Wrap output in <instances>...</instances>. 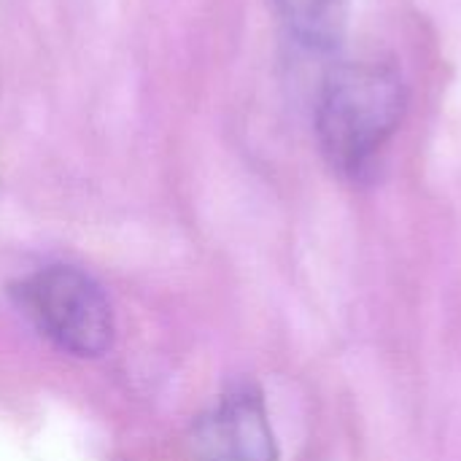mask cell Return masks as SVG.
Segmentation results:
<instances>
[{
  "label": "cell",
  "mask_w": 461,
  "mask_h": 461,
  "mask_svg": "<svg viewBox=\"0 0 461 461\" xmlns=\"http://www.w3.org/2000/svg\"><path fill=\"white\" fill-rule=\"evenodd\" d=\"M408 111V84L389 57L338 62L316 100V138L324 159L340 176L365 173L386 149Z\"/></svg>",
  "instance_id": "cell-1"
},
{
  "label": "cell",
  "mask_w": 461,
  "mask_h": 461,
  "mask_svg": "<svg viewBox=\"0 0 461 461\" xmlns=\"http://www.w3.org/2000/svg\"><path fill=\"white\" fill-rule=\"evenodd\" d=\"M189 446L194 461H278L262 394L251 386L227 392L205 411L192 427Z\"/></svg>",
  "instance_id": "cell-3"
},
{
  "label": "cell",
  "mask_w": 461,
  "mask_h": 461,
  "mask_svg": "<svg viewBox=\"0 0 461 461\" xmlns=\"http://www.w3.org/2000/svg\"><path fill=\"white\" fill-rule=\"evenodd\" d=\"M19 305L57 348L95 359L113 343V311L103 286L78 267L49 265L16 289Z\"/></svg>",
  "instance_id": "cell-2"
},
{
  "label": "cell",
  "mask_w": 461,
  "mask_h": 461,
  "mask_svg": "<svg viewBox=\"0 0 461 461\" xmlns=\"http://www.w3.org/2000/svg\"><path fill=\"white\" fill-rule=\"evenodd\" d=\"M286 27L308 49H338L351 16V0H273Z\"/></svg>",
  "instance_id": "cell-4"
}]
</instances>
